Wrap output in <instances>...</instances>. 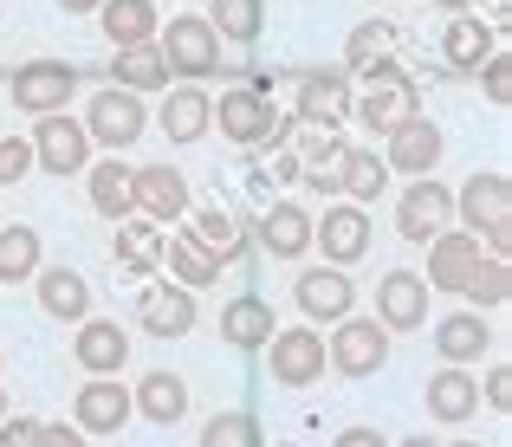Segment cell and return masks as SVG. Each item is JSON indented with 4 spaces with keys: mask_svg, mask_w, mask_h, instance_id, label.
<instances>
[{
    "mask_svg": "<svg viewBox=\"0 0 512 447\" xmlns=\"http://www.w3.org/2000/svg\"><path fill=\"white\" fill-rule=\"evenodd\" d=\"M208 26H214V39H260V26H266V7L260 0H214L208 7Z\"/></svg>",
    "mask_w": 512,
    "mask_h": 447,
    "instance_id": "obj_33",
    "label": "cell"
},
{
    "mask_svg": "<svg viewBox=\"0 0 512 447\" xmlns=\"http://www.w3.org/2000/svg\"><path fill=\"white\" fill-rule=\"evenodd\" d=\"M0 447H46V422H33V415L0 422Z\"/></svg>",
    "mask_w": 512,
    "mask_h": 447,
    "instance_id": "obj_43",
    "label": "cell"
},
{
    "mask_svg": "<svg viewBox=\"0 0 512 447\" xmlns=\"http://www.w3.org/2000/svg\"><path fill=\"white\" fill-rule=\"evenodd\" d=\"M0 422H7V389H0Z\"/></svg>",
    "mask_w": 512,
    "mask_h": 447,
    "instance_id": "obj_51",
    "label": "cell"
},
{
    "mask_svg": "<svg viewBox=\"0 0 512 447\" xmlns=\"http://www.w3.org/2000/svg\"><path fill=\"white\" fill-rule=\"evenodd\" d=\"M370 91H363V104H357V117L370 130H396V124H409V117H422V91H415V78L402 72L396 59H383V65H370Z\"/></svg>",
    "mask_w": 512,
    "mask_h": 447,
    "instance_id": "obj_2",
    "label": "cell"
},
{
    "mask_svg": "<svg viewBox=\"0 0 512 447\" xmlns=\"http://www.w3.org/2000/svg\"><path fill=\"white\" fill-rule=\"evenodd\" d=\"M117 85H124V91L169 85V65H163V52H156V39H150V46H124V52H117Z\"/></svg>",
    "mask_w": 512,
    "mask_h": 447,
    "instance_id": "obj_34",
    "label": "cell"
},
{
    "mask_svg": "<svg viewBox=\"0 0 512 447\" xmlns=\"http://www.w3.org/2000/svg\"><path fill=\"white\" fill-rule=\"evenodd\" d=\"M448 447H480V441H448Z\"/></svg>",
    "mask_w": 512,
    "mask_h": 447,
    "instance_id": "obj_52",
    "label": "cell"
},
{
    "mask_svg": "<svg viewBox=\"0 0 512 447\" xmlns=\"http://www.w3.org/2000/svg\"><path fill=\"white\" fill-rule=\"evenodd\" d=\"M39 279V305H46L52 311V318H85V311H91V286H85V273H72V266H46V273H33Z\"/></svg>",
    "mask_w": 512,
    "mask_h": 447,
    "instance_id": "obj_27",
    "label": "cell"
},
{
    "mask_svg": "<svg viewBox=\"0 0 512 447\" xmlns=\"http://www.w3.org/2000/svg\"><path fill=\"white\" fill-rule=\"evenodd\" d=\"M163 260H169V273L182 279V286H214V279H221V260H208L188 234L182 240H163Z\"/></svg>",
    "mask_w": 512,
    "mask_h": 447,
    "instance_id": "obj_37",
    "label": "cell"
},
{
    "mask_svg": "<svg viewBox=\"0 0 512 447\" xmlns=\"http://www.w3.org/2000/svg\"><path fill=\"white\" fill-rule=\"evenodd\" d=\"M279 447H299V441H279Z\"/></svg>",
    "mask_w": 512,
    "mask_h": 447,
    "instance_id": "obj_53",
    "label": "cell"
},
{
    "mask_svg": "<svg viewBox=\"0 0 512 447\" xmlns=\"http://www.w3.org/2000/svg\"><path fill=\"white\" fill-rule=\"evenodd\" d=\"M137 324H143V331H156V337L195 331V292H188V286H150V292L137 298Z\"/></svg>",
    "mask_w": 512,
    "mask_h": 447,
    "instance_id": "obj_19",
    "label": "cell"
},
{
    "mask_svg": "<svg viewBox=\"0 0 512 447\" xmlns=\"http://www.w3.org/2000/svg\"><path fill=\"white\" fill-rule=\"evenodd\" d=\"M312 240L325 247L331 266H350L370 253V214L357 208V201H344V208H325V221H312Z\"/></svg>",
    "mask_w": 512,
    "mask_h": 447,
    "instance_id": "obj_12",
    "label": "cell"
},
{
    "mask_svg": "<svg viewBox=\"0 0 512 447\" xmlns=\"http://www.w3.org/2000/svg\"><path fill=\"white\" fill-rule=\"evenodd\" d=\"M26 169H33V143L7 137V143H0V188H7V182H20Z\"/></svg>",
    "mask_w": 512,
    "mask_h": 447,
    "instance_id": "obj_44",
    "label": "cell"
},
{
    "mask_svg": "<svg viewBox=\"0 0 512 447\" xmlns=\"http://www.w3.org/2000/svg\"><path fill=\"white\" fill-rule=\"evenodd\" d=\"M188 240H195L208 260H240V253H247V227H240L234 214L221 208V201L195 208V227H188Z\"/></svg>",
    "mask_w": 512,
    "mask_h": 447,
    "instance_id": "obj_26",
    "label": "cell"
},
{
    "mask_svg": "<svg viewBox=\"0 0 512 447\" xmlns=\"http://www.w3.org/2000/svg\"><path fill=\"white\" fill-rule=\"evenodd\" d=\"M487 402H493V409H506V402H512V370H506V363H493V370H487Z\"/></svg>",
    "mask_w": 512,
    "mask_h": 447,
    "instance_id": "obj_45",
    "label": "cell"
},
{
    "mask_svg": "<svg viewBox=\"0 0 512 447\" xmlns=\"http://www.w3.org/2000/svg\"><path fill=\"white\" fill-rule=\"evenodd\" d=\"M474 72H487V98H493V104H506V98H512V59H506V52H487Z\"/></svg>",
    "mask_w": 512,
    "mask_h": 447,
    "instance_id": "obj_42",
    "label": "cell"
},
{
    "mask_svg": "<svg viewBox=\"0 0 512 447\" xmlns=\"http://www.w3.org/2000/svg\"><path fill=\"white\" fill-rule=\"evenodd\" d=\"M46 447H85V435L78 428H46Z\"/></svg>",
    "mask_w": 512,
    "mask_h": 447,
    "instance_id": "obj_47",
    "label": "cell"
},
{
    "mask_svg": "<svg viewBox=\"0 0 512 447\" xmlns=\"http://www.w3.org/2000/svg\"><path fill=\"white\" fill-rule=\"evenodd\" d=\"M487 344H493V331L480 324V311H454V318L435 324V350H441L448 363H474Z\"/></svg>",
    "mask_w": 512,
    "mask_h": 447,
    "instance_id": "obj_31",
    "label": "cell"
},
{
    "mask_svg": "<svg viewBox=\"0 0 512 447\" xmlns=\"http://www.w3.org/2000/svg\"><path fill=\"white\" fill-rule=\"evenodd\" d=\"M441 52H448V65H454V72H474V65L493 52V20L454 13V20H448V33H441Z\"/></svg>",
    "mask_w": 512,
    "mask_h": 447,
    "instance_id": "obj_28",
    "label": "cell"
},
{
    "mask_svg": "<svg viewBox=\"0 0 512 447\" xmlns=\"http://www.w3.org/2000/svg\"><path fill=\"white\" fill-rule=\"evenodd\" d=\"M376 324L383 331H422L428 324V279L422 273H389L376 286Z\"/></svg>",
    "mask_w": 512,
    "mask_h": 447,
    "instance_id": "obj_11",
    "label": "cell"
},
{
    "mask_svg": "<svg viewBox=\"0 0 512 447\" xmlns=\"http://www.w3.org/2000/svg\"><path fill=\"white\" fill-rule=\"evenodd\" d=\"M98 13H104V33H111V46L124 52V46H150L156 33H163V20H156V0H98Z\"/></svg>",
    "mask_w": 512,
    "mask_h": 447,
    "instance_id": "obj_22",
    "label": "cell"
},
{
    "mask_svg": "<svg viewBox=\"0 0 512 447\" xmlns=\"http://www.w3.org/2000/svg\"><path fill=\"white\" fill-rule=\"evenodd\" d=\"M325 376V337L318 331H273V383L305 389Z\"/></svg>",
    "mask_w": 512,
    "mask_h": 447,
    "instance_id": "obj_14",
    "label": "cell"
},
{
    "mask_svg": "<svg viewBox=\"0 0 512 447\" xmlns=\"http://www.w3.org/2000/svg\"><path fill=\"white\" fill-rule=\"evenodd\" d=\"M480 266V234H461V227H441L435 234V247H428V286H448V292H461L467 286V273Z\"/></svg>",
    "mask_w": 512,
    "mask_h": 447,
    "instance_id": "obj_17",
    "label": "cell"
},
{
    "mask_svg": "<svg viewBox=\"0 0 512 447\" xmlns=\"http://www.w3.org/2000/svg\"><path fill=\"white\" fill-rule=\"evenodd\" d=\"M448 221H454V195L435 182V175H415V188L396 201V234L402 240H435Z\"/></svg>",
    "mask_w": 512,
    "mask_h": 447,
    "instance_id": "obj_9",
    "label": "cell"
},
{
    "mask_svg": "<svg viewBox=\"0 0 512 447\" xmlns=\"http://www.w3.org/2000/svg\"><path fill=\"white\" fill-rule=\"evenodd\" d=\"M260 247L273 253V260H299V253L312 247V214L292 208V201H273V208L260 214Z\"/></svg>",
    "mask_w": 512,
    "mask_h": 447,
    "instance_id": "obj_23",
    "label": "cell"
},
{
    "mask_svg": "<svg viewBox=\"0 0 512 447\" xmlns=\"http://www.w3.org/2000/svg\"><path fill=\"white\" fill-rule=\"evenodd\" d=\"M402 447H435V441H428V435H409V441H402Z\"/></svg>",
    "mask_w": 512,
    "mask_h": 447,
    "instance_id": "obj_50",
    "label": "cell"
},
{
    "mask_svg": "<svg viewBox=\"0 0 512 447\" xmlns=\"http://www.w3.org/2000/svg\"><path fill=\"white\" fill-rule=\"evenodd\" d=\"M201 447H260V422H253L247 409L214 415V422H208V435H201Z\"/></svg>",
    "mask_w": 512,
    "mask_h": 447,
    "instance_id": "obj_41",
    "label": "cell"
},
{
    "mask_svg": "<svg viewBox=\"0 0 512 447\" xmlns=\"http://www.w3.org/2000/svg\"><path fill=\"white\" fill-rule=\"evenodd\" d=\"M78 91V65H65V59H33V65H20L13 72V104L20 111H33V117H46V111H65V98Z\"/></svg>",
    "mask_w": 512,
    "mask_h": 447,
    "instance_id": "obj_6",
    "label": "cell"
},
{
    "mask_svg": "<svg viewBox=\"0 0 512 447\" xmlns=\"http://www.w3.org/2000/svg\"><path fill=\"white\" fill-rule=\"evenodd\" d=\"M454 208H461L467 227H480V234H487L493 247L506 253V234H512V182H506L500 169H480L474 182L454 195Z\"/></svg>",
    "mask_w": 512,
    "mask_h": 447,
    "instance_id": "obj_3",
    "label": "cell"
},
{
    "mask_svg": "<svg viewBox=\"0 0 512 447\" xmlns=\"http://www.w3.org/2000/svg\"><path fill=\"white\" fill-rule=\"evenodd\" d=\"M39 273V234L33 227H0V279H33Z\"/></svg>",
    "mask_w": 512,
    "mask_h": 447,
    "instance_id": "obj_36",
    "label": "cell"
},
{
    "mask_svg": "<svg viewBox=\"0 0 512 447\" xmlns=\"http://www.w3.org/2000/svg\"><path fill=\"white\" fill-rule=\"evenodd\" d=\"M117 266H124L130 279H150L156 266H163V227L143 221V214L117 221Z\"/></svg>",
    "mask_w": 512,
    "mask_h": 447,
    "instance_id": "obj_25",
    "label": "cell"
},
{
    "mask_svg": "<svg viewBox=\"0 0 512 447\" xmlns=\"http://www.w3.org/2000/svg\"><path fill=\"white\" fill-rule=\"evenodd\" d=\"M156 52H163V65H169V72H182V78H208V72H221V39H214V26H208V20H195V13L169 20V33L156 39Z\"/></svg>",
    "mask_w": 512,
    "mask_h": 447,
    "instance_id": "obj_4",
    "label": "cell"
},
{
    "mask_svg": "<svg viewBox=\"0 0 512 447\" xmlns=\"http://www.w3.org/2000/svg\"><path fill=\"white\" fill-rule=\"evenodd\" d=\"M441 162V130L428 117H409V124L389 130V162L383 169H402V175H428Z\"/></svg>",
    "mask_w": 512,
    "mask_h": 447,
    "instance_id": "obj_20",
    "label": "cell"
},
{
    "mask_svg": "<svg viewBox=\"0 0 512 447\" xmlns=\"http://www.w3.org/2000/svg\"><path fill=\"white\" fill-rule=\"evenodd\" d=\"M474 305H506L512 298V273H506V253H493V260H480L474 273H467V286H461Z\"/></svg>",
    "mask_w": 512,
    "mask_h": 447,
    "instance_id": "obj_39",
    "label": "cell"
},
{
    "mask_svg": "<svg viewBox=\"0 0 512 447\" xmlns=\"http://www.w3.org/2000/svg\"><path fill=\"white\" fill-rule=\"evenodd\" d=\"M331 447H389V441L376 435V428H344V435L331 441Z\"/></svg>",
    "mask_w": 512,
    "mask_h": 447,
    "instance_id": "obj_46",
    "label": "cell"
},
{
    "mask_svg": "<svg viewBox=\"0 0 512 447\" xmlns=\"http://www.w3.org/2000/svg\"><path fill=\"white\" fill-rule=\"evenodd\" d=\"M273 331H279V318H273V305H266L260 292H240L234 305L221 311V337H227L234 350H260Z\"/></svg>",
    "mask_w": 512,
    "mask_h": 447,
    "instance_id": "obj_24",
    "label": "cell"
},
{
    "mask_svg": "<svg viewBox=\"0 0 512 447\" xmlns=\"http://www.w3.org/2000/svg\"><path fill=\"white\" fill-rule=\"evenodd\" d=\"M292 175H299V156H292V149H266V156L247 162V188H253L260 201H273V188L292 182Z\"/></svg>",
    "mask_w": 512,
    "mask_h": 447,
    "instance_id": "obj_38",
    "label": "cell"
},
{
    "mask_svg": "<svg viewBox=\"0 0 512 447\" xmlns=\"http://www.w3.org/2000/svg\"><path fill=\"white\" fill-rule=\"evenodd\" d=\"M435 7H448V13H467V0H435Z\"/></svg>",
    "mask_w": 512,
    "mask_h": 447,
    "instance_id": "obj_49",
    "label": "cell"
},
{
    "mask_svg": "<svg viewBox=\"0 0 512 447\" xmlns=\"http://www.w3.org/2000/svg\"><path fill=\"white\" fill-rule=\"evenodd\" d=\"M130 195H137V214L156 227L182 221L188 214V175L169 169V162H156V169H130Z\"/></svg>",
    "mask_w": 512,
    "mask_h": 447,
    "instance_id": "obj_8",
    "label": "cell"
},
{
    "mask_svg": "<svg viewBox=\"0 0 512 447\" xmlns=\"http://www.w3.org/2000/svg\"><path fill=\"white\" fill-rule=\"evenodd\" d=\"M150 130V117H143V104H137V91H124V85H104L98 98H91V111H85V137L91 143H104V149H130Z\"/></svg>",
    "mask_w": 512,
    "mask_h": 447,
    "instance_id": "obj_5",
    "label": "cell"
},
{
    "mask_svg": "<svg viewBox=\"0 0 512 447\" xmlns=\"http://www.w3.org/2000/svg\"><path fill=\"white\" fill-rule=\"evenodd\" d=\"M214 117H221V137L240 143V149H260V143L279 149L292 137V117L273 104V78H266V72H253L240 91H221V111H214Z\"/></svg>",
    "mask_w": 512,
    "mask_h": 447,
    "instance_id": "obj_1",
    "label": "cell"
},
{
    "mask_svg": "<svg viewBox=\"0 0 512 447\" xmlns=\"http://www.w3.org/2000/svg\"><path fill=\"white\" fill-rule=\"evenodd\" d=\"M65 13H98V0H59Z\"/></svg>",
    "mask_w": 512,
    "mask_h": 447,
    "instance_id": "obj_48",
    "label": "cell"
},
{
    "mask_svg": "<svg viewBox=\"0 0 512 447\" xmlns=\"http://www.w3.org/2000/svg\"><path fill=\"white\" fill-rule=\"evenodd\" d=\"M72 357H78V370H91V376H117L124 357H130V331H117L111 318H78Z\"/></svg>",
    "mask_w": 512,
    "mask_h": 447,
    "instance_id": "obj_15",
    "label": "cell"
},
{
    "mask_svg": "<svg viewBox=\"0 0 512 447\" xmlns=\"http://www.w3.org/2000/svg\"><path fill=\"white\" fill-rule=\"evenodd\" d=\"M72 415H78V428H85V435H117V428L130 422V389L111 383V376H98V383L78 389Z\"/></svg>",
    "mask_w": 512,
    "mask_h": 447,
    "instance_id": "obj_18",
    "label": "cell"
},
{
    "mask_svg": "<svg viewBox=\"0 0 512 447\" xmlns=\"http://www.w3.org/2000/svg\"><path fill=\"white\" fill-rule=\"evenodd\" d=\"M33 162H46V175H78L91 162L85 124H72L65 111H46V124L33 130Z\"/></svg>",
    "mask_w": 512,
    "mask_h": 447,
    "instance_id": "obj_10",
    "label": "cell"
},
{
    "mask_svg": "<svg viewBox=\"0 0 512 447\" xmlns=\"http://www.w3.org/2000/svg\"><path fill=\"white\" fill-rule=\"evenodd\" d=\"M474 409H480V383L461 370V363H448V370H435V376H428V415H435V422L461 428Z\"/></svg>",
    "mask_w": 512,
    "mask_h": 447,
    "instance_id": "obj_21",
    "label": "cell"
},
{
    "mask_svg": "<svg viewBox=\"0 0 512 447\" xmlns=\"http://www.w3.org/2000/svg\"><path fill=\"white\" fill-rule=\"evenodd\" d=\"M389 363V331L376 318H338V337H331V370L344 376H376Z\"/></svg>",
    "mask_w": 512,
    "mask_h": 447,
    "instance_id": "obj_7",
    "label": "cell"
},
{
    "mask_svg": "<svg viewBox=\"0 0 512 447\" xmlns=\"http://www.w3.org/2000/svg\"><path fill=\"white\" fill-rule=\"evenodd\" d=\"M208 124H214V104H208V91H201V85L169 91V104H163V130H169V143H195Z\"/></svg>",
    "mask_w": 512,
    "mask_h": 447,
    "instance_id": "obj_29",
    "label": "cell"
},
{
    "mask_svg": "<svg viewBox=\"0 0 512 447\" xmlns=\"http://www.w3.org/2000/svg\"><path fill=\"white\" fill-rule=\"evenodd\" d=\"M137 409L150 415L156 428L182 422V415H188V383H182V376H169V370H150V376L137 383Z\"/></svg>",
    "mask_w": 512,
    "mask_h": 447,
    "instance_id": "obj_30",
    "label": "cell"
},
{
    "mask_svg": "<svg viewBox=\"0 0 512 447\" xmlns=\"http://www.w3.org/2000/svg\"><path fill=\"white\" fill-rule=\"evenodd\" d=\"M350 117V72H305L299 78V124L338 130Z\"/></svg>",
    "mask_w": 512,
    "mask_h": 447,
    "instance_id": "obj_13",
    "label": "cell"
},
{
    "mask_svg": "<svg viewBox=\"0 0 512 447\" xmlns=\"http://www.w3.org/2000/svg\"><path fill=\"white\" fill-rule=\"evenodd\" d=\"M91 208H98L104 221H130V214H137V195H130V169H124L117 156L91 169Z\"/></svg>",
    "mask_w": 512,
    "mask_h": 447,
    "instance_id": "obj_32",
    "label": "cell"
},
{
    "mask_svg": "<svg viewBox=\"0 0 512 447\" xmlns=\"http://www.w3.org/2000/svg\"><path fill=\"white\" fill-rule=\"evenodd\" d=\"M299 311L305 318H325V324H338L350 318V305H357V286L344 279V266H312V273H299Z\"/></svg>",
    "mask_w": 512,
    "mask_h": 447,
    "instance_id": "obj_16",
    "label": "cell"
},
{
    "mask_svg": "<svg viewBox=\"0 0 512 447\" xmlns=\"http://www.w3.org/2000/svg\"><path fill=\"white\" fill-rule=\"evenodd\" d=\"M383 182H389V169L370 156V149H344V195L376 201V195H383Z\"/></svg>",
    "mask_w": 512,
    "mask_h": 447,
    "instance_id": "obj_40",
    "label": "cell"
},
{
    "mask_svg": "<svg viewBox=\"0 0 512 447\" xmlns=\"http://www.w3.org/2000/svg\"><path fill=\"white\" fill-rule=\"evenodd\" d=\"M389 52H396V26L389 20H363L357 33H350V46H344V65L350 72H370V65H383Z\"/></svg>",
    "mask_w": 512,
    "mask_h": 447,
    "instance_id": "obj_35",
    "label": "cell"
}]
</instances>
